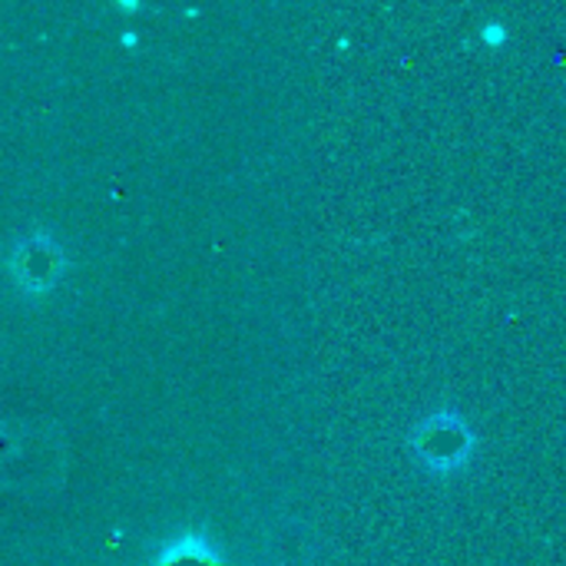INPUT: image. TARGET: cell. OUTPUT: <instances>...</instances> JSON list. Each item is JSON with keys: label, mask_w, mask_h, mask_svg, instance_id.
I'll return each instance as SVG.
<instances>
[{"label": "cell", "mask_w": 566, "mask_h": 566, "mask_svg": "<svg viewBox=\"0 0 566 566\" xmlns=\"http://www.w3.org/2000/svg\"><path fill=\"white\" fill-rule=\"evenodd\" d=\"M66 272V255L60 242L46 232H27L7 249V275L27 295H46Z\"/></svg>", "instance_id": "6da1fadb"}, {"label": "cell", "mask_w": 566, "mask_h": 566, "mask_svg": "<svg viewBox=\"0 0 566 566\" xmlns=\"http://www.w3.org/2000/svg\"><path fill=\"white\" fill-rule=\"evenodd\" d=\"M415 451L431 471H454L471 454V431L458 418H434L418 431Z\"/></svg>", "instance_id": "7a4b0ae2"}, {"label": "cell", "mask_w": 566, "mask_h": 566, "mask_svg": "<svg viewBox=\"0 0 566 566\" xmlns=\"http://www.w3.org/2000/svg\"><path fill=\"white\" fill-rule=\"evenodd\" d=\"M153 566H222V564H219L216 551H212L202 537L189 534V537H179V541H172L169 547H163Z\"/></svg>", "instance_id": "3957f363"}, {"label": "cell", "mask_w": 566, "mask_h": 566, "mask_svg": "<svg viewBox=\"0 0 566 566\" xmlns=\"http://www.w3.org/2000/svg\"><path fill=\"white\" fill-rule=\"evenodd\" d=\"M484 40H488V43H501V40H504V30H501L497 23H491V27L484 30Z\"/></svg>", "instance_id": "277c9868"}]
</instances>
